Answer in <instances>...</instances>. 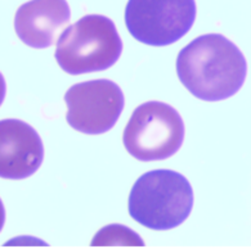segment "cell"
I'll list each match as a JSON object with an SVG mask.
<instances>
[{"mask_svg":"<svg viewBox=\"0 0 251 249\" xmlns=\"http://www.w3.org/2000/svg\"><path fill=\"white\" fill-rule=\"evenodd\" d=\"M176 73L192 95L205 102H220L242 88L248 63L237 45L226 36L207 34L179 51Z\"/></svg>","mask_w":251,"mask_h":249,"instance_id":"cell-1","label":"cell"},{"mask_svg":"<svg viewBox=\"0 0 251 249\" xmlns=\"http://www.w3.org/2000/svg\"><path fill=\"white\" fill-rule=\"evenodd\" d=\"M193 208V190L183 175L155 170L142 175L129 195V213L138 224L152 230L182 225Z\"/></svg>","mask_w":251,"mask_h":249,"instance_id":"cell-2","label":"cell"},{"mask_svg":"<svg viewBox=\"0 0 251 249\" xmlns=\"http://www.w3.org/2000/svg\"><path fill=\"white\" fill-rule=\"evenodd\" d=\"M123 53V41L108 17L88 14L63 31L54 57L70 75H83L110 68Z\"/></svg>","mask_w":251,"mask_h":249,"instance_id":"cell-3","label":"cell"},{"mask_svg":"<svg viewBox=\"0 0 251 249\" xmlns=\"http://www.w3.org/2000/svg\"><path fill=\"white\" fill-rule=\"evenodd\" d=\"M184 131V123L176 108L162 102H147L133 112L123 141L135 159L162 160L180 149Z\"/></svg>","mask_w":251,"mask_h":249,"instance_id":"cell-4","label":"cell"},{"mask_svg":"<svg viewBox=\"0 0 251 249\" xmlns=\"http://www.w3.org/2000/svg\"><path fill=\"white\" fill-rule=\"evenodd\" d=\"M195 0H129L125 23L135 40L165 46L180 40L196 20Z\"/></svg>","mask_w":251,"mask_h":249,"instance_id":"cell-5","label":"cell"},{"mask_svg":"<svg viewBox=\"0 0 251 249\" xmlns=\"http://www.w3.org/2000/svg\"><path fill=\"white\" fill-rule=\"evenodd\" d=\"M65 102L70 126L79 133L100 135L115 126L124 110L125 98L117 84L100 79L71 86Z\"/></svg>","mask_w":251,"mask_h":249,"instance_id":"cell-6","label":"cell"},{"mask_svg":"<svg viewBox=\"0 0 251 249\" xmlns=\"http://www.w3.org/2000/svg\"><path fill=\"white\" fill-rule=\"evenodd\" d=\"M44 147L36 130L21 120L0 121V178L22 180L40 168Z\"/></svg>","mask_w":251,"mask_h":249,"instance_id":"cell-7","label":"cell"},{"mask_svg":"<svg viewBox=\"0 0 251 249\" xmlns=\"http://www.w3.org/2000/svg\"><path fill=\"white\" fill-rule=\"evenodd\" d=\"M70 17L67 0H31L16 12L14 30L26 45L45 49L57 43L70 23Z\"/></svg>","mask_w":251,"mask_h":249,"instance_id":"cell-8","label":"cell"},{"mask_svg":"<svg viewBox=\"0 0 251 249\" xmlns=\"http://www.w3.org/2000/svg\"><path fill=\"white\" fill-rule=\"evenodd\" d=\"M92 246H139L145 243L138 236L137 232L131 231L125 226L110 225L100 230L92 240Z\"/></svg>","mask_w":251,"mask_h":249,"instance_id":"cell-9","label":"cell"},{"mask_svg":"<svg viewBox=\"0 0 251 249\" xmlns=\"http://www.w3.org/2000/svg\"><path fill=\"white\" fill-rule=\"evenodd\" d=\"M5 92H7V84H5L4 76L0 73V106L3 104L4 98H5Z\"/></svg>","mask_w":251,"mask_h":249,"instance_id":"cell-10","label":"cell"},{"mask_svg":"<svg viewBox=\"0 0 251 249\" xmlns=\"http://www.w3.org/2000/svg\"><path fill=\"white\" fill-rule=\"evenodd\" d=\"M4 222H5V209H4L3 202L0 199V231L3 229Z\"/></svg>","mask_w":251,"mask_h":249,"instance_id":"cell-11","label":"cell"}]
</instances>
